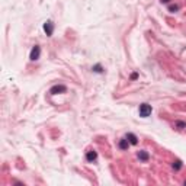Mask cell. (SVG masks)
<instances>
[{
    "label": "cell",
    "mask_w": 186,
    "mask_h": 186,
    "mask_svg": "<svg viewBox=\"0 0 186 186\" xmlns=\"http://www.w3.org/2000/svg\"><path fill=\"white\" fill-rule=\"evenodd\" d=\"M151 112H153V109H151V106H150L148 103L140 105V116H141V118H148V116L151 115Z\"/></svg>",
    "instance_id": "cell-1"
},
{
    "label": "cell",
    "mask_w": 186,
    "mask_h": 186,
    "mask_svg": "<svg viewBox=\"0 0 186 186\" xmlns=\"http://www.w3.org/2000/svg\"><path fill=\"white\" fill-rule=\"evenodd\" d=\"M39 55H41V47H39V45H35V47L31 49L29 58H31V61H36V60H39Z\"/></svg>",
    "instance_id": "cell-2"
},
{
    "label": "cell",
    "mask_w": 186,
    "mask_h": 186,
    "mask_svg": "<svg viewBox=\"0 0 186 186\" xmlns=\"http://www.w3.org/2000/svg\"><path fill=\"white\" fill-rule=\"evenodd\" d=\"M44 31H45V33H47L48 36H51V35L54 33V23H52L51 20H47V22L44 23Z\"/></svg>",
    "instance_id": "cell-3"
},
{
    "label": "cell",
    "mask_w": 186,
    "mask_h": 186,
    "mask_svg": "<svg viewBox=\"0 0 186 186\" xmlns=\"http://www.w3.org/2000/svg\"><path fill=\"white\" fill-rule=\"evenodd\" d=\"M65 90H67V87H65L64 84H57V86L51 87L49 93H51V95H57V93H63V92H65Z\"/></svg>",
    "instance_id": "cell-4"
},
{
    "label": "cell",
    "mask_w": 186,
    "mask_h": 186,
    "mask_svg": "<svg viewBox=\"0 0 186 186\" xmlns=\"http://www.w3.org/2000/svg\"><path fill=\"white\" fill-rule=\"evenodd\" d=\"M96 159H98V153H96V151H87V154H86V160H87V162L93 163Z\"/></svg>",
    "instance_id": "cell-5"
},
{
    "label": "cell",
    "mask_w": 186,
    "mask_h": 186,
    "mask_svg": "<svg viewBox=\"0 0 186 186\" xmlns=\"http://www.w3.org/2000/svg\"><path fill=\"white\" fill-rule=\"evenodd\" d=\"M128 141H130V144H132V146H135L137 143H138V138H137V135H134V134H127V137H125Z\"/></svg>",
    "instance_id": "cell-6"
},
{
    "label": "cell",
    "mask_w": 186,
    "mask_h": 186,
    "mask_svg": "<svg viewBox=\"0 0 186 186\" xmlns=\"http://www.w3.org/2000/svg\"><path fill=\"white\" fill-rule=\"evenodd\" d=\"M128 146H130V141H128L127 138H122V140L119 141V148H121V150H127Z\"/></svg>",
    "instance_id": "cell-7"
},
{
    "label": "cell",
    "mask_w": 186,
    "mask_h": 186,
    "mask_svg": "<svg viewBox=\"0 0 186 186\" xmlns=\"http://www.w3.org/2000/svg\"><path fill=\"white\" fill-rule=\"evenodd\" d=\"M138 159H140V160H143V162H147V160H148V153H147V151H144V150H143V151H140V153H138Z\"/></svg>",
    "instance_id": "cell-8"
},
{
    "label": "cell",
    "mask_w": 186,
    "mask_h": 186,
    "mask_svg": "<svg viewBox=\"0 0 186 186\" xmlns=\"http://www.w3.org/2000/svg\"><path fill=\"white\" fill-rule=\"evenodd\" d=\"M180 167H182V162H180V160H176V162L173 163V169H175V170H179Z\"/></svg>",
    "instance_id": "cell-9"
},
{
    "label": "cell",
    "mask_w": 186,
    "mask_h": 186,
    "mask_svg": "<svg viewBox=\"0 0 186 186\" xmlns=\"http://www.w3.org/2000/svg\"><path fill=\"white\" fill-rule=\"evenodd\" d=\"M169 10H170V12H176V10H179V4H172V6H169Z\"/></svg>",
    "instance_id": "cell-10"
},
{
    "label": "cell",
    "mask_w": 186,
    "mask_h": 186,
    "mask_svg": "<svg viewBox=\"0 0 186 186\" xmlns=\"http://www.w3.org/2000/svg\"><path fill=\"white\" fill-rule=\"evenodd\" d=\"M93 71H95V73H102L103 70H102V67L98 64V65H95V67H93Z\"/></svg>",
    "instance_id": "cell-11"
},
{
    "label": "cell",
    "mask_w": 186,
    "mask_h": 186,
    "mask_svg": "<svg viewBox=\"0 0 186 186\" xmlns=\"http://www.w3.org/2000/svg\"><path fill=\"white\" fill-rule=\"evenodd\" d=\"M176 125H178V127H180V128H186V122H182V121H178V122H176Z\"/></svg>",
    "instance_id": "cell-12"
},
{
    "label": "cell",
    "mask_w": 186,
    "mask_h": 186,
    "mask_svg": "<svg viewBox=\"0 0 186 186\" xmlns=\"http://www.w3.org/2000/svg\"><path fill=\"white\" fill-rule=\"evenodd\" d=\"M170 0H162V3H169Z\"/></svg>",
    "instance_id": "cell-13"
},
{
    "label": "cell",
    "mask_w": 186,
    "mask_h": 186,
    "mask_svg": "<svg viewBox=\"0 0 186 186\" xmlns=\"http://www.w3.org/2000/svg\"><path fill=\"white\" fill-rule=\"evenodd\" d=\"M185 185H186V182H185Z\"/></svg>",
    "instance_id": "cell-14"
}]
</instances>
